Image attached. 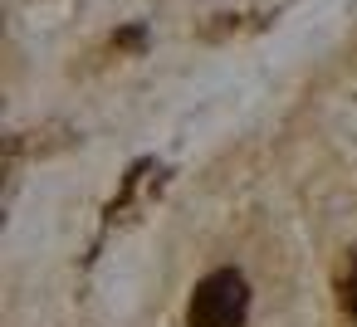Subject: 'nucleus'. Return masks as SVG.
<instances>
[{
  "mask_svg": "<svg viewBox=\"0 0 357 327\" xmlns=\"http://www.w3.org/2000/svg\"><path fill=\"white\" fill-rule=\"evenodd\" d=\"M245 312H250V288L235 269H215L196 283L191 293V308H186V322L191 327H245Z\"/></svg>",
  "mask_w": 357,
  "mask_h": 327,
  "instance_id": "1",
  "label": "nucleus"
},
{
  "mask_svg": "<svg viewBox=\"0 0 357 327\" xmlns=\"http://www.w3.org/2000/svg\"><path fill=\"white\" fill-rule=\"evenodd\" d=\"M337 303H342L347 327H357V249H352V254H347V264H342V278H337Z\"/></svg>",
  "mask_w": 357,
  "mask_h": 327,
  "instance_id": "2",
  "label": "nucleus"
}]
</instances>
